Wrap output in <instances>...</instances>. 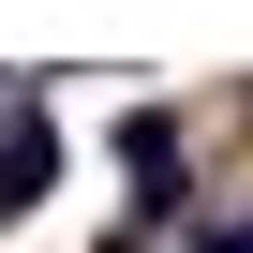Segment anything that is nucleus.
I'll return each mask as SVG.
<instances>
[{"label": "nucleus", "mask_w": 253, "mask_h": 253, "mask_svg": "<svg viewBox=\"0 0 253 253\" xmlns=\"http://www.w3.org/2000/svg\"><path fill=\"white\" fill-rule=\"evenodd\" d=\"M45 179H60V134H45V119H0V223H30Z\"/></svg>", "instance_id": "nucleus-1"}, {"label": "nucleus", "mask_w": 253, "mask_h": 253, "mask_svg": "<svg viewBox=\"0 0 253 253\" xmlns=\"http://www.w3.org/2000/svg\"><path fill=\"white\" fill-rule=\"evenodd\" d=\"M194 253H253V223H223V238H194Z\"/></svg>", "instance_id": "nucleus-2"}]
</instances>
